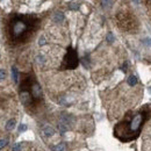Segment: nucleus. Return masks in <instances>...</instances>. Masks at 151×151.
<instances>
[{
    "instance_id": "nucleus-2",
    "label": "nucleus",
    "mask_w": 151,
    "mask_h": 151,
    "mask_svg": "<svg viewBox=\"0 0 151 151\" xmlns=\"http://www.w3.org/2000/svg\"><path fill=\"white\" fill-rule=\"evenodd\" d=\"M20 100L28 109H35L43 102V92L34 73H24L22 76L19 88Z\"/></svg>"
},
{
    "instance_id": "nucleus-19",
    "label": "nucleus",
    "mask_w": 151,
    "mask_h": 151,
    "mask_svg": "<svg viewBox=\"0 0 151 151\" xmlns=\"http://www.w3.org/2000/svg\"><path fill=\"white\" fill-rule=\"evenodd\" d=\"M38 44H40V45H43V44H45V38L43 37V36L40 38V42H38Z\"/></svg>"
},
{
    "instance_id": "nucleus-15",
    "label": "nucleus",
    "mask_w": 151,
    "mask_h": 151,
    "mask_svg": "<svg viewBox=\"0 0 151 151\" xmlns=\"http://www.w3.org/2000/svg\"><path fill=\"white\" fill-rule=\"evenodd\" d=\"M27 130V124H24V123H21L19 126V132H23Z\"/></svg>"
},
{
    "instance_id": "nucleus-8",
    "label": "nucleus",
    "mask_w": 151,
    "mask_h": 151,
    "mask_svg": "<svg viewBox=\"0 0 151 151\" xmlns=\"http://www.w3.org/2000/svg\"><path fill=\"white\" fill-rule=\"evenodd\" d=\"M51 150L52 151H65V144L64 143H58L56 145H52L51 147Z\"/></svg>"
},
{
    "instance_id": "nucleus-17",
    "label": "nucleus",
    "mask_w": 151,
    "mask_h": 151,
    "mask_svg": "<svg viewBox=\"0 0 151 151\" xmlns=\"http://www.w3.org/2000/svg\"><path fill=\"white\" fill-rule=\"evenodd\" d=\"M145 6H147L148 11L150 12V14H151V0H145Z\"/></svg>"
},
{
    "instance_id": "nucleus-6",
    "label": "nucleus",
    "mask_w": 151,
    "mask_h": 151,
    "mask_svg": "<svg viewBox=\"0 0 151 151\" xmlns=\"http://www.w3.org/2000/svg\"><path fill=\"white\" fill-rule=\"evenodd\" d=\"M43 134H44L47 137H50V136H52V135L55 134V129H54L52 127H50V126H45V127L43 128Z\"/></svg>"
},
{
    "instance_id": "nucleus-1",
    "label": "nucleus",
    "mask_w": 151,
    "mask_h": 151,
    "mask_svg": "<svg viewBox=\"0 0 151 151\" xmlns=\"http://www.w3.org/2000/svg\"><path fill=\"white\" fill-rule=\"evenodd\" d=\"M40 27V19L34 14H12L6 22V37L11 45L27 43Z\"/></svg>"
},
{
    "instance_id": "nucleus-18",
    "label": "nucleus",
    "mask_w": 151,
    "mask_h": 151,
    "mask_svg": "<svg viewBox=\"0 0 151 151\" xmlns=\"http://www.w3.org/2000/svg\"><path fill=\"white\" fill-rule=\"evenodd\" d=\"M6 78V71L5 70H0V80H2V79H5Z\"/></svg>"
},
{
    "instance_id": "nucleus-16",
    "label": "nucleus",
    "mask_w": 151,
    "mask_h": 151,
    "mask_svg": "<svg viewBox=\"0 0 151 151\" xmlns=\"http://www.w3.org/2000/svg\"><path fill=\"white\" fill-rule=\"evenodd\" d=\"M107 41H108L109 43H113L114 42V36L112 33H108V34H107Z\"/></svg>"
},
{
    "instance_id": "nucleus-7",
    "label": "nucleus",
    "mask_w": 151,
    "mask_h": 151,
    "mask_svg": "<svg viewBox=\"0 0 151 151\" xmlns=\"http://www.w3.org/2000/svg\"><path fill=\"white\" fill-rule=\"evenodd\" d=\"M15 126H17V121H15L14 119H11V120L6 123V130L11 132V130H13V129L15 128Z\"/></svg>"
},
{
    "instance_id": "nucleus-12",
    "label": "nucleus",
    "mask_w": 151,
    "mask_h": 151,
    "mask_svg": "<svg viewBox=\"0 0 151 151\" xmlns=\"http://www.w3.org/2000/svg\"><path fill=\"white\" fill-rule=\"evenodd\" d=\"M8 144V138H1L0 139V150H2Z\"/></svg>"
},
{
    "instance_id": "nucleus-5",
    "label": "nucleus",
    "mask_w": 151,
    "mask_h": 151,
    "mask_svg": "<svg viewBox=\"0 0 151 151\" xmlns=\"http://www.w3.org/2000/svg\"><path fill=\"white\" fill-rule=\"evenodd\" d=\"M143 120H144V113L136 114L132 119L130 123H129V129H130V132H136V130H138L139 127H141V124H142V122H143Z\"/></svg>"
},
{
    "instance_id": "nucleus-11",
    "label": "nucleus",
    "mask_w": 151,
    "mask_h": 151,
    "mask_svg": "<svg viewBox=\"0 0 151 151\" xmlns=\"http://www.w3.org/2000/svg\"><path fill=\"white\" fill-rule=\"evenodd\" d=\"M54 20H55L56 22H62V21L64 20L63 13H62V12H57L56 14H55V17H54Z\"/></svg>"
},
{
    "instance_id": "nucleus-3",
    "label": "nucleus",
    "mask_w": 151,
    "mask_h": 151,
    "mask_svg": "<svg viewBox=\"0 0 151 151\" xmlns=\"http://www.w3.org/2000/svg\"><path fill=\"white\" fill-rule=\"evenodd\" d=\"M116 23L120 29L127 33H135L138 27L139 22L136 15L130 11H121L116 14Z\"/></svg>"
},
{
    "instance_id": "nucleus-4",
    "label": "nucleus",
    "mask_w": 151,
    "mask_h": 151,
    "mask_svg": "<svg viewBox=\"0 0 151 151\" xmlns=\"http://www.w3.org/2000/svg\"><path fill=\"white\" fill-rule=\"evenodd\" d=\"M78 64H79V59L77 51L72 47H69L60 64V70H73L78 66Z\"/></svg>"
},
{
    "instance_id": "nucleus-13",
    "label": "nucleus",
    "mask_w": 151,
    "mask_h": 151,
    "mask_svg": "<svg viewBox=\"0 0 151 151\" xmlns=\"http://www.w3.org/2000/svg\"><path fill=\"white\" fill-rule=\"evenodd\" d=\"M79 8V5L77 2H70L69 4V9H72V11H77Z\"/></svg>"
},
{
    "instance_id": "nucleus-10",
    "label": "nucleus",
    "mask_w": 151,
    "mask_h": 151,
    "mask_svg": "<svg viewBox=\"0 0 151 151\" xmlns=\"http://www.w3.org/2000/svg\"><path fill=\"white\" fill-rule=\"evenodd\" d=\"M127 83H128L129 86H135V85L137 84V78H136V76H130V77L128 78Z\"/></svg>"
},
{
    "instance_id": "nucleus-14",
    "label": "nucleus",
    "mask_w": 151,
    "mask_h": 151,
    "mask_svg": "<svg viewBox=\"0 0 151 151\" xmlns=\"http://www.w3.org/2000/svg\"><path fill=\"white\" fill-rule=\"evenodd\" d=\"M12 151H21V144L20 143H15L12 147Z\"/></svg>"
},
{
    "instance_id": "nucleus-20",
    "label": "nucleus",
    "mask_w": 151,
    "mask_h": 151,
    "mask_svg": "<svg viewBox=\"0 0 151 151\" xmlns=\"http://www.w3.org/2000/svg\"><path fill=\"white\" fill-rule=\"evenodd\" d=\"M132 1H134V2H138V0H132Z\"/></svg>"
},
{
    "instance_id": "nucleus-9",
    "label": "nucleus",
    "mask_w": 151,
    "mask_h": 151,
    "mask_svg": "<svg viewBox=\"0 0 151 151\" xmlns=\"http://www.w3.org/2000/svg\"><path fill=\"white\" fill-rule=\"evenodd\" d=\"M12 78H13L14 83L19 81V73H18V69L15 66H12Z\"/></svg>"
}]
</instances>
